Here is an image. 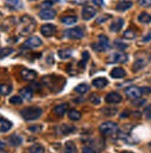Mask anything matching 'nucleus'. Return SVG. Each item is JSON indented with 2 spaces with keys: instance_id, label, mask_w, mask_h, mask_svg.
Segmentation results:
<instances>
[{
  "instance_id": "21",
  "label": "nucleus",
  "mask_w": 151,
  "mask_h": 153,
  "mask_svg": "<svg viewBox=\"0 0 151 153\" xmlns=\"http://www.w3.org/2000/svg\"><path fill=\"white\" fill-rule=\"evenodd\" d=\"M132 7V2L125 0V1H121V2L117 4L116 10L118 11H125V10H129V8H131Z\"/></svg>"
},
{
  "instance_id": "27",
  "label": "nucleus",
  "mask_w": 151,
  "mask_h": 153,
  "mask_svg": "<svg viewBox=\"0 0 151 153\" xmlns=\"http://www.w3.org/2000/svg\"><path fill=\"white\" fill-rule=\"evenodd\" d=\"M11 90H12V86L10 85H7V84L0 85V94L3 95V96L10 95Z\"/></svg>"
},
{
  "instance_id": "44",
  "label": "nucleus",
  "mask_w": 151,
  "mask_h": 153,
  "mask_svg": "<svg viewBox=\"0 0 151 153\" xmlns=\"http://www.w3.org/2000/svg\"><path fill=\"white\" fill-rule=\"evenodd\" d=\"M41 126L40 125H33V126H30L28 129L31 131V132H33V133H36V132H39L41 131Z\"/></svg>"
},
{
  "instance_id": "15",
  "label": "nucleus",
  "mask_w": 151,
  "mask_h": 153,
  "mask_svg": "<svg viewBox=\"0 0 151 153\" xmlns=\"http://www.w3.org/2000/svg\"><path fill=\"white\" fill-rule=\"evenodd\" d=\"M125 75H126V71L120 67L114 68L110 71V76L114 79H121V78H123Z\"/></svg>"
},
{
  "instance_id": "48",
  "label": "nucleus",
  "mask_w": 151,
  "mask_h": 153,
  "mask_svg": "<svg viewBox=\"0 0 151 153\" xmlns=\"http://www.w3.org/2000/svg\"><path fill=\"white\" fill-rule=\"evenodd\" d=\"M93 3L95 6L102 7V6H104V0H93Z\"/></svg>"
},
{
  "instance_id": "2",
  "label": "nucleus",
  "mask_w": 151,
  "mask_h": 153,
  "mask_svg": "<svg viewBox=\"0 0 151 153\" xmlns=\"http://www.w3.org/2000/svg\"><path fill=\"white\" fill-rule=\"evenodd\" d=\"M99 130L104 136H112L119 131V126L113 122H106L100 125Z\"/></svg>"
},
{
  "instance_id": "3",
  "label": "nucleus",
  "mask_w": 151,
  "mask_h": 153,
  "mask_svg": "<svg viewBox=\"0 0 151 153\" xmlns=\"http://www.w3.org/2000/svg\"><path fill=\"white\" fill-rule=\"evenodd\" d=\"M92 48L94 50L98 51V52H103L110 48V41L109 38L104 34H101L98 36V43L92 45Z\"/></svg>"
},
{
  "instance_id": "28",
  "label": "nucleus",
  "mask_w": 151,
  "mask_h": 153,
  "mask_svg": "<svg viewBox=\"0 0 151 153\" xmlns=\"http://www.w3.org/2000/svg\"><path fill=\"white\" fill-rule=\"evenodd\" d=\"M61 22L66 25H72L77 22V17L76 16H66L61 19Z\"/></svg>"
},
{
  "instance_id": "34",
  "label": "nucleus",
  "mask_w": 151,
  "mask_h": 153,
  "mask_svg": "<svg viewBox=\"0 0 151 153\" xmlns=\"http://www.w3.org/2000/svg\"><path fill=\"white\" fill-rule=\"evenodd\" d=\"M118 110L116 108H106V109H103L102 110V112L106 115V116H114L115 114L117 113Z\"/></svg>"
},
{
  "instance_id": "17",
  "label": "nucleus",
  "mask_w": 151,
  "mask_h": 153,
  "mask_svg": "<svg viewBox=\"0 0 151 153\" xmlns=\"http://www.w3.org/2000/svg\"><path fill=\"white\" fill-rule=\"evenodd\" d=\"M68 108H69V105H68L67 103L59 104V105H58V106H56V107L54 108V112H55L58 116L62 117V116H63V115L67 112Z\"/></svg>"
},
{
  "instance_id": "45",
  "label": "nucleus",
  "mask_w": 151,
  "mask_h": 153,
  "mask_svg": "<svg viewBox=\"0 0 151 153\" xmlns=\"http://www.w3.org/2000/svg\"><path fill=\"white\" fill-rule=\"evenodd\" d=\"M141 92L142 94H146V95H148L151 93V88L148 87V86H145V87H141Z\"/></svg>"
},
{
  "instance_id": "30",
  "label": "nucleus",
  "mask_w": 151,
  "mask_h": 153,
  "mask_svg": "<svg viewBox=\"0 0 151 153\" xmlns=\"http://www.w3.org/2000/svg\"><path fill=\"white\" fill-rule=\"evenodd\" d=\"M68 116H69L70 120H72V121H79L80 119H81V117H82L81 113H80V112H79L78 111H76V110H72V111H70Z\"/></svg>"
},
{
  "instance_id": "49",
  "label": "nucleus",
  "mask_w": 151,
  "mask_h": 153,
  "mask_svg": "<svg viewBox=\"0 0 151 153\" xmlns=\"http://www.w3.org/2000/svg\"><path fill=\"white\" fill-rule=\"evenodd\" d=\"M73 2L78 5H84L87 2V0H73Z\"/></svg>"
},
{
  "instance_id": "19",
  "label": "nucleus",
  "mask_w": 151,
  "mask_h": 153,
  "mask_svg": "<svg viewBox=\"0 0 151 153\" xmlns=\"http://www.w3.org/2000/svg\"><path fill=\"white\" fill-rule=\"evenodd\" d=\"M147 64V60L144 58H140V59H137L135 61L134 65H132V70H134L135 71H140L141 69H143L146 65Z\"/></svg>"
},
{
  "instance_id": "51",
  "label": "nucleus",
  "mask_w": 151,
  "mask_h": 153,
  "mask_svg": "<svg viewBox=\"0 0 151 153\" xmlns=\"http://www.w3.org/2000/svg\"><path fill=\"white\" fill-rule=\"evenodd\" d=\"M121 153H134V152H130V151H123Z\"/></svg>"
},
{
  "instance_id": "10",
  "label": "nucleus",
  "mask_w": 151,
  "mask_h": 153,
  "mask_svg": "<svg viewBox=\"0 0 151 153\" xmlns=\"http://www.w3.org/2000/svg\"><path fill=\"white\" fill-rule=\"evenodd\" d=\"M106 102L110 103V104H118L120 102H121L122 100V97L117 93V92H110L105 97Z\"/></svg>"
},
{
  "instance_id": "42",
  "label": "nucleus",
  "mask_w": 151,
  "mask_h": 153,
  "mask_svg": "<svg viewBox=\"0 0 151 153\" xmlns=\"http://www.w3.org/2000/svg\"><path fill=\"white\" fill-rule=\"evenodd\" d=\"M144 113H145V116L147 119H151V105H149L146 108Z\"/></svg>"
},
{
  "instance_id": "25",
  "label": "nucleus",
  "mask_w": 151,
  "mask_h": 153,
  "mask_svg": "<svg viewBox=\"0 0 151 153\" xmlns=\"http://www.w3.org/2000/svg\"><path fill=\"white\" fill-rule=\"evenodd\" d=\"M63 153H77V149L75 144L72 141H68L65 144V149Z\"/></svg>"
},
{
  "instance_id": "1",
  "label": "nucleus",
  "mask_w": 151,
  "mask_h": 153,
  "mask_svg": "<svg viewBox=\"0 0 151 153\" xmlns=\"http://www.w3.org/2000/svg\"><path fill=\"white\" fill-rule=\"evenodd\" d=\"M43 111L39 107H28L22 109L20 111V114L22 118L26 121H33L37 120L42 115Z\"/></svg>"
},
{
  "instance_id": "36",
  "label": "nucleus",
  "mask_w": 151,
  "mask_h": 153,
  "mask_svg": "<svg viewBox=\"0 0 151 153\" xmlns=\"http://www.w3.org/2000/svg\"><path fill=\"white\" fill-rule=\"evenodd\" d=\"M74 131V127L73 126H70V125L64 124L61 126V133L62 134H69V133H72Z\"/></svg>"
},
{
  "instance_id": "26",
  "label": "nucleus",
  "mask_w": 151,
  "mask_h": 153,
  "mask_svg": "<svg viewBox=\"0 0 151 153\" xmlns=\"http://www.w3.org/2000/svg\"><path fill=\"white\" fill-rule=\"evenodd\" d=\"M89 85H88L87 84H84V83H83V84H80V85H78L75 88H74V91L76 92V93H78V94H81V95H83V94H85L88 90H89Z\"/></svg>"
},
{
  "instance_id": "53",
  "label": "nucleus",
  "mask_w": 151,
  "mask_h": 153,
  "mask_svg": "<svg viewBox=\"0 0 151 153\" xmlns=\"http://www.w3.org/2000/svg\"></svg>"
},
{
  "instance_id": "23",
  "label": "nucleus",
  "mask_w": 151,
  "mask_h": 153,
  "mask_svg": "<svg viewBox=\"0 0 151 153\" xmlns=\"http://www.w3.org/2000/svg\"><path fill=\"white\" fill-rule=\"evenodd\" d=\"M58 55L61 59H70L73 56V50L69 49V48H65V49H60L58 52Z\"/></svg>"
},
{
  "instance_id": "38",
  "label": "nucleus",
  "mask_w": 151,
  "mask_h": 153,
  "mask_svg": "<svg viewBox=\"0 0 151 153\" xmlns=\"http://www.w3.org/2000/svg\"><path fill=\"white\" fill-rule=\"evenodd\" d=\"M111 16L110 15H108V14H105V15H102V16H100L99 18H97V20H96V23H103V22H105L106 21H108L110 18Z\"/></svg>"
},
{
  "instance_id": "35",
  "label": "nucleus",
  "mask_w": 151,
  "mask_h": 153,
  "mask_svg": "<svg viewBox=\"0 0 151 153\" xmlns=\"http://www.w3.org/2000/svg\"><path fill=\"white\" fill-rule=\"evenodd\" d=\"M114 46L116 47L119 50H125L127 48H128V45L123 43L122 41L121 40H116L114 42Z\"/></svg>"
},
{
  "instance_id": "6",
  "label": "nucleus",
  "mask_w": 151,
  "mask_h": 153,
  "mask_svg": "<svg viewBox=\"0 0 151 153\" xmlns=\"http://www.w3.org/2000/svg\"><path fill=\"white\" fill-rule=\"evenodd\" d=\"M127 60H128V56L126 54L121 52L111 54L108 59L109 63H125Z\"/></svg>"
},
{
  "instance_id": "43",
  "label": "nucleus",
  "mask_w": 151,
  "mask_h": 153,
  "mask_svg": "<svg viewBox=\"0 0 151 153\" xmlns=\"http://www.w3.org/2000/svg\"><path fill=\"white\" fill-rule=\"evenodd\" d=\"M132 103H134V105H135L137 107H140V106L144 105L146 103V100H140V98H136V100H135V101Z\"/></svg>"
},
{
  "instance_id": "22",
  "label": "nucleus",
  "mask_w": 151,
  "mask_h": 153,
  "mask_svg": "<svg viewBox=\"0 0 151 153\" xmlns=\"http://www.w3.org/2000/svg\"><path fill=\"white\" fill-rule=\"evenodd\" d=\"M12 126V123L5 119L0 118V133H5L7 132Z\"/></svg>"
},
{
  "instance_id": "5",
  "label": "nucleus",
  "mask_w": 151,
  "mask_h": 153,
  "mask_svg": "<svg viewBox=\"0 0 151 153\" xmlns=\"http://www.w3.org/2000/svg\"><path fill=\"white\" fill-rule=\"evenodd\" d=\"M64 35L70 39H81L84 36V31L81 27L68 29L64 32Z\"/></svg>"
},
{
  "instance_id": "39",
  "label": "nucleus",
  "mask_w": 151,
  "mask_h": 153,
  "mask_svg": "<svg viewBox=\"0 0 151 153\" xmlns=\"http://www.w3.org/2000/svg\"><path fill=\"white\" fill-rule=\"evenodd\" d=\"M138 4L143 7H151V0H138Z\"/></svg>"
},
{
  "instance_id": "18",
  "label": "nucleus",
  "mask_w": 151,
  "mask_h": 153,
  "mask_svg": "<svg viewBox=\"0 0 151 153\" xmlns=\"http://www.w3.org/2000/svg\"><path fill=\"white\" fill-rule=\"evenodd\" d=\"M20 94L24 100H31L33 96V91L31 87H23L20 90Z\"/></svg>"
},
{
  "instance_id": "33",
  "label": "nucleus",
  "mask_w": 151,
  "mask_h": 153,
  "mask_svg": "<svg viewBox=\"0 0 151 153\" xmlns=\"http://www.w3.org/2000/svg\"><path fill=\"white\" fill-rule=\"evenodd\" d=\"M135 36H136L135 32L134 30H132V29H128V30H126L125 32L123 33V37L126 38V39H129V40L135 38Z\"/></svg>"
},
{
  "instance_id": "20",
  "label": "nucleus",
  "mask_w": 151,
  "mask_h": 153,
  "mask_svg": "<svg viewBox=\"0 0 151 153\" xmlns=\"http://www.w3.org/2000/svg\"><path fill=\"white\" fill-rule=\"evenodd\" d=\"M7 141L12 147H18L22 143V138H21V137L18 136V134H12V136L8 137Z\"/></svg>"
},
{
  "instance_id": "13",
  "label": "nucleus",
  "mask_w": 151,
  "mask_h": 153,
  "mask_svg": "<svg viewBox=\"0 0 151 153\" xmlns=\"http://www.w3.org/2000/svg\"><path fill=\"white\" fill-rule=\"evenodd\" d=\"M123 24H124L123 19H121V18H118V19H116L110 24V29L113 33H118V32H120L122 29Z\"/></svg>"
},
{
  "instance_id": "29",
  "label": "nucleus",
  "mask_w": 151,
  "mask_h": 153,
  "mask_svg": "<svg viewBox=\"0 0 151 153\" xmlns=\"http://www.w3.org/2000/svg\"><path fill=\"white\" fill-rule=\"evenodd\" d=\"M138 21L142 23H146V24L149 23V22H151V15L147 12L141 13L138 16Z\"/></svg>"
},
{
  "instance_id": "40",
  "label": "nucleus",
  "mask_w": 151,
  "mask_h": 153,
  "mask_svg": "<svg viewBox=\"0 0 151 153\" xmlns=\"http://www.w3.org/2000/svg\"><path fill=\"white\" fill-rule=\"evenodd\" d=\"M89 100H90V101L92 102V103H94V104H99L100 103V97H97L96 95H92L90 97H89Z\"/></svg>"
},
{
  "instance_id": "11",
  "label": "nucleus",
  "mask_w": 151,
  "mask_h": 153,
  "mask_svg": "<svg viewBox=\"0 0 151 153\" xmlns=\"http://www.w3.org/2000/svg\"><path fill=\"white\" fill-rule=\"evenodd\" d=\"M21 76L24 81H33L37 76L36 71H34L33 70H30V69H23L21 71Z\"/></svg>"
},
{
  "instance_id": "16",
  "label": "nucleus",
  "mask_w": 151,
  "mask_h": 153,
  "mask_svg": "<svg viewBox=\"0 0 151 153\" xmlns=\"http://www.w3.org/2000/svg\"><path fill=\"white\" fill-rule=\"evenodd\" d=\"M92 84L95 87L98 88V89H102L109 85V81L104 77H101V78H96V79L93 80Z\"/></svg>"
},
{
  "instance_id": "14",
  "label": "nucleus",
  "mask_w": 151,
  "mask_h": 153,
  "mask_svg": "<svg viewBox=\"0 0 151 153\" xmlns=\"http://www.w3.org/2000/svg\"><path fill=\"white\" fill-rule=\"evenodd\" d=\"M6 6L11 10H19L23 7L21 0H7Z\"/></svg>"
},
{
  "instance_id": "52",
  "label": "nucleus",
  "mask_w": 151,
  "mask_h": 153,
  "mask_svg": "<svg viewBox=\"0 0 151 153\" xmlns=\"http://www.w3.org/2000/svg\"><path fill=\"white\" fill-rule=\"evenodd\" d=\"M149 146H150V147H151V142H150V143H149Z\"/></svg>"
},
{
  "instance_id": "32",
  "label": "nucleus",
  "mask_w": 151,
  "mask_h": 153,
  "mask_svg": "<svg viewBox=\"0 0 151 153\" xmlns=\"http://www.w3.org/2000/svg\"><path fill=\"white\" fill-rule=\"evenodd\" d=\"M14 52V49L11 48H3L0 49V59H3L5 57H7Z\"/></svg>"
},
{
  "instance_id": "9",
  "label": "nucleus",
  "mask_w": 151,
  "mask_h": 153,
  "mask_svg": "<svg viewBox=\"0 0 151 153\" xmlns=\"http://www.w3.org/2000/svg\"><path fill=\"white\" fill-rule=\"evenodd\" d=\"M95 14H96V10L92 6L84 7L82 11V16L84 21H90L95 16Z\"/></svg>"
},
{
  "instance_id": "12",
  "label": "nucleus",
  "mask_w": 151,
  "mask_h": 153,
  "mask_svg": "<svg viewBox=\"0 0 151 153\" xmlns=\"http://www.w3.org/2000/svg\"><path fill=\"white\" fill-rule=\"evenodd\" d=\"M57 12L54 10H51V8H46V10H42L39 12V17L42 20H53L56 17Z\"/></svg>"
},
{
  "instance_id": "4",
  "label": "nucleus",
  "mask_w": 151,
  "mask_h": 153,
  "mask_svg": "<svg viewBox=\"0 0 151 153\" xmlns=\"http://www.w3.org/2000/svg\"><path fill=\"white\" fill-rule=\"evenodd\" d=\"M42 44H43V42L40 39V37H38V36H31L30 38H28L23 43L21 48L23 49H34V48H39Z\"/></svg>"
},
{
  "instance_id": "46",
  "label": "nucleus",
  "mask_w": 151,
  "mask_h": 153,
  "mask_svg": "<svg viewBox=\"0 0 151 153\" xmlns=\"http://www.w3.org/2000/svg\"><path fill=\"white\" fill-rule=\"evenodd\" d=\"M83 153H95V151L90 147H84L83 148Z\"/></svg>"
},
{
  "instance_id": "7",
  "label": "nucleus",
  "mask_w": 151,
  "mask_h": 153,
  "mask_svg": "<svg viewBox=\"0 0 151 153\" xmlns=\"http://www.w3.org/2000/svg\"><path fill=\"white\" fill-rule=\"evenodd\" d=\"M124 93H125V95L129 98H132V100H136V98H139L142 95L141 88H139L137 86H129L124 90Z\"/></svg>"
},
{
  "instance_id": "47",
  "label": "nucleus",
  "mask_w": 151,
  "mask_h": 153,
  "mask_svg": "<svg viewBox=\"0 0 151 153\" xmlns=\"http://www.w3.org/2000/svg\"><path fill=\"white\" fill-rule=\"evenodd\" d=\"M150 41H151V32L147 33L144 36V38H143V42L144 43H147V42H150Z\"/></svg>"
},
{
  "instance_id": "41",
  "label": "nucleus",
  "mask_w": 151,
  "mask_h": 153,
  "mask_svg": "<svg viewBox=\"0 0 151 153\" xmlns=\"http://www.w3.org/2000/svg\"><path fill=\"white\" fill-rule=\"evenodd\" d=\"M53 1H51V0H47V1L43 2V4L41 5V7H43V10H46V8H50L52 6H53Z\"/></svg>"
},
{
  "instance_id": "24",
  "label": "nucleus",
  "mask_w": 151,
  "mask_h": 153,
  "mask_svg": "<svg viewBox=\"0 0 151 153\" xmlns=\"http://www.w3.org/2000/svg\"><path fill=\"white\" fill-rule=\"evenodd\" d=\"M90 59V55H89V52L88 51H84L83 52V55H82V59L79 61L78 66L82 69H84L86 64H87V61L89 60Z\"/></svg>"
},
{
  "instance_id": "8",
  "label": "nucleus",
  "mask_w": 151,
  "mask_h": 153,
  "mask_svg": "<svg viewBox=\"0 0 151 153\" xmlns=\"http://www.w3.org/2000/svg\"><path fill=\"white\" fill-rule=\"evenodd\" d=\"M57 31V27L54 24L47 23V24H44L41 27V33L46 37H50L54 34Z\"/></svg>"
},
{
  "instance_id": "50",
  "label": "nucleus",
  "mask_w": 151,
  "mask_h": 153,
  "mask_svg": "<svg viewBox=\"0 0 151 153\" xmlns=\"http://www.w3.org/2000/svg\"><path fill=\"white\" fill-rule=\"evenodd\" d=\"M4 148H5V144L2 141H0V149H3Z\"/></svg>"
},
{
  "instance_id": "31",
  "label": "nucleus",
  "mask_w": 151,
  "mask_h": 153,
  "mask_svg": "<svg viewBox=\"0 0 151 153\" xmlns=\"http://www.w3.org/2000/svg\"><path fill=\"white\" fill-rule=\"evenodd\" d=\"M30 153H44L45 152V149H44L39 144H34L32 147L29 148Z\"/></svg>"
},
{
  "instance_id": "37",
  "label": "nucleus",
  "mask_w": 151,
  "mask_h": 153,
  "mask_svg": "<svg viewBox=\"0 0 151 153\" xmlns=\"http://www.w3.org/2000/svg\"><path fill=\"white\" fill-rule=\"evenodd\" d=\"M10 102L11 104H14V105H21L22 103V100H21V97H20L14 96L10 100Z\"/></svg>"
}]
</instances>
